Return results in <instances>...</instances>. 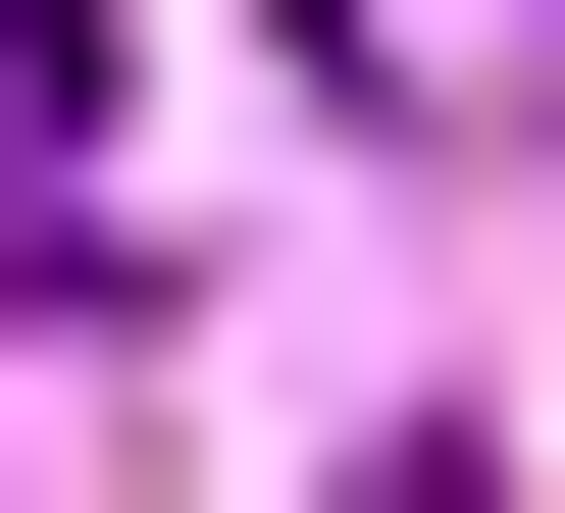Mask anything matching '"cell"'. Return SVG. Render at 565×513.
<instances>
[{
  "instance_id": "6da1fadb",
  "label": "cell",
  "mask_w": 565,
  "mask_h": 513,
  "mask_svg": "<svg viewBox=\"0 0 565 513\" xmlns=\"http://www.w3.org/2000/svg\"><path fill=\"white\" fill-rule=\"evenodd\" d=\"M360 513H462V462H360Z\"/></svg>"
}]
</instances>
